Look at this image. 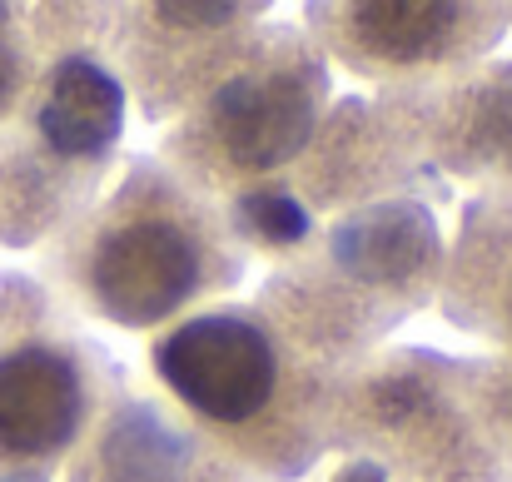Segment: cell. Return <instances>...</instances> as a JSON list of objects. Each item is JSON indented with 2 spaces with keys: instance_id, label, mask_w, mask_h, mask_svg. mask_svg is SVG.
<instances>
[{
  "instance_id": "cell-7",
  "label": "cell",
  "mask_w": 512,
  "mask_h": 482,
  "mask_svg": "<svg viewBox=\"0 0 512 482\" xmlns=\"http://www.w3.org/2000/svg\"><path fill=\"white\" fill-rule=\"evenodd\" d=\"M70 482H254L209 448L165 398H115L75 448Z\"/></svg>"
},
{
  "instance_id": "cell-5",
  "label": "cell",
  "mask_w": 512,
  "mask_h": 482,
  "mask_svg": "<svg viewBox=\"0 0 512 482\" xmlns=\"http://www.w3.org/2000/svg\"><path fill=\"white\" fill-rule=\"evenodd\" d=\"M304 35L319 55L383 85H448L498 45L503 5H309Z\"/></svg>"
},
{
  "instance_id": "cell-1",
  "label": "cell",
  "mask_w": 512,
  "mask_h": 482,
  "mask_svg": "<svg viewBox=\"0 0 512 482\" xmlns=\"http://www.w3.org/2000/svg\"><path fill=\"white\" fill-rule=\"evenodd\" d=\"M244 264L229 209L155 155L120 164L45 249L60 294L85 319L125 333H165L219 304L244 279Z\"/></svg>"
},
{
  "instance_id": "cell-4",
  "label": "cell",
  "mask_w": 512,
  "mask_h": 482,
  "mask_svg": "<svg viewBox=\"0 0 512 482\" xmlns=\"http://www.w3.org/2000/svg\"><path fill=\"white\" fill-rule=\"evenodd\" d=\"M110 373L90 338L40 328L0 343V473L45 482L90 438Z\"/></svg>"
},
{
  "instance_id": "cell-2",
  "label": "cell",
  "mask_w": 512,
  "mask_h": 482,
  "mask_svg": "<svg viewBox=\"0 0 512 482\" xmlns=\"http://www.w3.org/2000/svg\"><path fill=\"white\" fill-rule=\"evenodd\" d=\"M160 398L254 482L304 478L334 423L329 363L264 299H219L150 343Z\"/></svg>"
},
{
  "instance_id": "cell-9",
  "label": "cell",
  "mask_w": 512,
  "mask_h": 482,
  "mask_svg": "<svg viewBox=\"0 0 512 482\" xmlns=\"http://www.w3.org/2000/svg\"><path fill=\"white\" fill-rule=\"evenodd\" d=\"M20 10L0 5V120H10L15 110H25L35 80H40V55L25 40L20 25H10Z\"/></svg>"
},
{
  "instance_id": "cell-8",
  "label": "cell",
  "mask_w": 512,
  "mask_h": 482,
  "mask_svg": "<svg viewBox=\"0 0 512 482\" xmlns=\"http://www.w3.org/2000/svg\"><path fill=\"white\" fill-rule=\"evenodd\" d=\"M448 309L463 328L493 338L512 363V199L468 209L448 279Z\"/></svg>"
},
{
  "instance_id": "cell-6",
  "label": "cell",
  "mask_w": 512,
  "mask_h": 482,
  "mask_svg": "<svg viewBox=\"0 0 512 482\" xmlns=\"http://www.w3.org/2000/svg\"><path fill=\"white\" fill-rule=\"evenodd\" d=\"M110 50L150 125L179 120L214 80H224L269 25L264 5H130L115 10Z\"/></svg>"
},
{
  "instance_id": "cell-3",
  "label": "cell",
  "mask_w": 512,
  "mask_h": 482,
  "mask_svg": "<svg viewBox=\"0 0 512 482\" xmlns=\"http://www.w3.org/2000/svg\"><path fill=\"white\" fill-rule=\"evenodd\" d=\"M329 100L324 55L299 25H264L244 60L214 80L170 130L165 164L224 204L294 160Z\"/></svg>"
}]
</instances>
